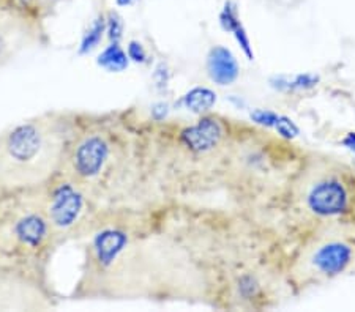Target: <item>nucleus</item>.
<instances>
[{
    "label": "nucleus",
    "instance_id": "obj_1",
    "mask_svg": "<svg viewBox=\"0 0 355 312\" xmlns=\"http://www.w3.org/2000/svg\"><path fill=\"white\" fill-rule=\"evenodd\" d=\"M60 152V138L43 122H28L0 139V183L21 185L44 178Z\"/></svg>",
    "mask_w": 355,
    "mask_h": 312
},
{
    "label": "nucleus",
    "instance_id": "obj_2",
    "mask_svg": "<svg viewBox=\"0 0 355 312\" xmlns=\"http://www.w3.org/2000/svg\"><path fill=\"white\" fill-rule=\"evenodd\" d=\"M303 203L316 217L351 221L355 227V172L343 164H329L303 185Z\"/></svg>",
    "mask_w": 355,
    "mask_h": 312
},
{
    "label": "nucleus",
    "instance_id": "obj_3",
    "mask_svg": "<svg viewBox=\"0 0 355 312\" xmlns=\"http://www.w3.org/2000/svg\"><path fill=\"white\" fill-rule=\"evenodd\" d=\"M355 268V229L329 235L303 254L299 273L306 281L331 279Z\"/></svg>",
    "mask_w": 355,
    "mask_h": 312
},
{
    "label": "nucleus",
    "instance_id": "obj_4",
    "mask_svg": "<svg viewBox=\"0 0 355 312\" xmlns=\"http://www.w3.org/2000/svg\"><path fill=\"white\" fill-rule=\"evenodd\" d=\"M84 208V199L74 186L64 183L53 191L48 207V223L57 229H68L76 223Z\"/></svg>",
    "mask_w": 355,
    "mask_h": 312
},
{
    "label": "nucleus",
    "instance_id": "obj_5",
    "mask_svg": "<svg viewBox=\"0 0 355 312\" xmlns=\"http://www.w3.org/2000/svg\"><path fill=\"white\" fill-rule=\"evenodd\" d=\"M110 155V147L100 136H89L81 140L74 150V172L84 178H92L100 174Z\"/></svg>",
    "mask_w": 355,
    "mask_h": 312
},
{
    "label": "nucleus",
    "instance_id": "obj_6",
    "mask_svg": "<svg viewBox=\"0 0 355 312\" xmlns=\"http://www.w3.org/2000/svg\"><path fill=\"white\" fill-rule=\"evenodd\" d=\"M223 138V127L215 118H202L194 127L182 133V140L193 152H209L220 144Z\"/></svg>",
    "mask_w": 355,
    "mask_h": 312
},
{
    "label": "nucleus",
    "instance_id": "obj_7",
    "mask_svg": "<svg viewBox=\"0 0 355 312\" xmlns=\"http://www.w3.org/2000/svg\"><path fill=\"white\" fill-rule=\"evenodd\" d=\"M207 71L214 82L220 85L232 84L239 77L237 59L229 49L215 46L207 57Z\"/></svg>",
    "mask_w": 355,
    "mask_h": 312
},
{
    "label": "nucleus",
    "instance_id": "obj_8",
    "mask_svg": "<svg viewBox=\"0 0 355 312\" xmlns=\"http://www.w3.org/2000/svg\"><path fill=\"white\" fill-rule=\"evenodd\" d=\"M16 237L19 238L22 245L28 248H38L48 237V221L40 214L31 213L18 221L15 227Z\"/></svg>",
    "mask_w": 355,
    "mask_h": 312
},
{
    "label": "nucleus",
    "instance_id": "obj_9",
    "mask_svg": "<svg viewBox=\"0 0 355 312\" xmlns=\"http://www.w3.org/2000/svg\"><path fill=\"white\" fill-rule=\"evenodd\" d=\"M220 22L226 32L232 33V35L236 37L240 46L243 48L245 54L248 55L250 59H253V53H251V46H250V38L246 35V30L239 18V11L232 2H226L225 8H223L220 15Z\"/></svg>",
    "mask_w": 355,
    "mask_h": 312
},
{
    "label": "nucleus",
    "instance_id": "obj_10",
    "mask_svg": "<svg viewBox=\"0 0 355 312\" xmlns=\"http://www.w3.org/2000/svg\"><path fill=\"white\" fill-rule=\"evenodd\" d=\"M127 243V238L119 232H106L103 234L98 241H96V251H98V259L101 264L107 265L116 259V255L122 251V248Z\"/></svg>",
    "mask_w": 355,
    "mask_h": 312
},
{
    "label": "nucleus",
    "instance_id": "obj_11",
    "mask_svg": "<svg viewBox=\"0 0 355 312\" xmlns=\"http://www.w3.org/2000/svg\"><path fill=\"white\" fill-rule=\"evenodd\" d=\"M216 101V95L209 89H193L190 93L185 96L183 103L187 109L191 112H205L214 107Z\"/></svg>",
    "mask_w": 355,
    "mask_h": 312
},
{
    "label": "nucleus",
    "instance_id": "obj_12",
    "mask_svg": "<svg viewBox=\"0 0 355 312\" xmlns=\"http://www.w3.org/2000/svg\"><path fill=\"white\" fill-rule=\"evenodd\" d=\"M98 62L101 66L106 68V70L122 71L128 65V57L123 53V49L119 46V43H114L103 51Z\"/></svg>",
    "mask_w": 355,
    "mask_h": 312
},
{
    "label": "nucleus",
    "instance_id": "obj_13",
    "mask_svg": "<svg viewBox=\"0 0 355 312\" xmlns=\"http://www.w3.org/2000/svg\"><path fill=\"white\" fill-rule=\"evenodd\" d=\"M106 32V19L100 16L94 21V24L90 26L89 32L85 33V37L83 39V53H89V51L94 49L95 46H98V43L101 42L103 33Z\"/></svg>",
    "mask_w": 355,
    "mask_h": 312
},
{
    "label": "nucleus",
    "instance_id": "obj_14",
    "mask_svg": "<svg viewBox=\"0 0 355 312\" xmlns=\"http://www.w3.org/2000/svg\"><path fill=\"white\" fill-rule=\"evenodd\" d=\"M106 30H107V33H110V38L112 39V42L117 43L123 32V24H122V19H120L119 15H116V13L110 15V18L106 19Z\"/></svg>",
    "mask_w": 355,
    "mask_h": 312
},
{
    "label": "nucleus",
    "instance_id": "obj_15",
    "mask_svg": "<svg viewBox=\"0 0 355 312\" xmlns=\"http://www.w3.org/2000/svg\"><path fill=\"white\" fill-rule=\"evenodd\" d=\"M13 53V46H11L8 33L0 27V64H3L5 60H8V57Z\"/></svg>",
    "mask_w": 355,
    "mask_h": 312
},
{
    "label": "nucleus",
    "instance_id": "obj_16",
    "mask_svg": "<svg viewBox=\"0 0 355 312\" xmlns=\"http://www.w3.org/2000/svg\"><path fill=\"white\" fill-rule=\"evenodd\" d=\"M253 118L257 123L267 125V127H270V125H273L275 127V125H277L279 120V117L277 116V113L268 112V111H257L253 113Z\"/></svg>",
    "mask_w": 355,
    "mask_h": 312
},
{
    "label": "nucleus",
    "instance_id": "obj_17",
    "mask_svg": "<svg viewBox=\"0 0 355 312\" xmlns=\"http://www.w3.org/2000/svg\"><path fill=\"white\" fill-rule=\"evenodd\" d=\"M128 55L130 59H133L135 62H144L146 60V51L142 48L141 43L131 42L130 48H128Z\"/></svg>",
    "mask_w": 355,
    "mask_h": 312
},
{
    "label": "nucleus",
    "instance_id": "obj_18",
    "mask_svg": "<svg viewBox=\"0 0 355 312\" xmlns=\"http://www.w3.org/2000/svg\"><path fill=\"white\" fill-rule=\"evenodd\" d=\"M135 2V0H117V3L119 5H123V7H125V5H130V3H133Z\"/></svg>",
    "mask_w": 355,
    "mask_h": 312
},
{
    "label": "nucleus",
    "instance_id": "obj_19",
    "mask_svg": "<svg viewBox=\"0 0 355 312\" xmlns=\"http://www.w3.org/2000/svg\"><path fill=\"white\" fill-rule=\"evenodd\" d=\"M18 2H21V3H28V2H32V0H18Z\"/></svg>",
    "mask_w": 355,
    "mask_h": 312
}]
</instances>
